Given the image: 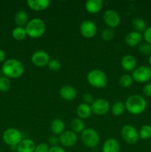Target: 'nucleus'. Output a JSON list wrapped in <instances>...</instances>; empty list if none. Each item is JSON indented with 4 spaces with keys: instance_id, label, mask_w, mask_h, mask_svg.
<instances>
[{
    "instance_id": "obj_38",
    "label": "nucleus",
    "mask_w": 151,
    "mask_h": 152,
    "mask_svg": "<svg viewBox=\"0 0 151 152\" xmlns=\"http://www.w3.org/2000/svg\"><path fill=\"white\" fill-rule=\"evenodd\" d=\"M83 100H84V103L86 104H92L94 101V99H93V96H92L89 93H86L83 95Z\"/></svg>"
},
{
    "instance_id": "obj_37",
    "label": "nucleus",
    "mask_w": 151,
    "mask_h": 152,
    "mask_svg": "<svg viewBox=\"0 0 151 152\" xmlns=\"http://www.w3.org/2000/svg\"><path fill=\"white\" fill-rule=\"evenodd\" d=\"M144 95L148 97H151V83H147L144 85L143 87V90H142Z\"/></svg>"
},
{
    "instance_id": "obj_13",
    "label": "nucleus",
    "mask_w": 151,
    "mask_h": 152,
    "mask_svg": "<svg viewBox=\"0 0 151 152\" xmlns=\"http://www.w3.org/2000/svg\"><path fill=\"white\" fill-rule=\"evenodd\" d=\"M78 137L76 133L71 131H65L59 136V142L64 147H72L76 144Z\"/></svg>"
},
{
    "instance_id": "obj_6",
    "label": "nucleus",
    "mask_w": 151,
    "mask_h": 152,
    "mask_svg": "<svg viewBox=\"0 0 151 152\" xmlns=\"http://www.w3.org/2000/svg\"><path fill=\"white\" fill-rule=\"evenodd\" d=\"M81 134V139L83 144L89 148H94L97 146L100 141L99 133L93 129H85Z\"/></svg>"
},
{
    "instance_id": "obj_34",
    "label": "nucleus",
    "mask_w": 151,
    "mask_h": 152,
    "mask_svg": "<svg viewBox=\"0 0 151 152\" xmlns=\"http://www.w3.org/2000/svg\"><path fill=\"white\" fill-rule=\"evenodd\" d=\"M50 148L47 143L41 142V143L38 144L36 146V149L34 152H49L50 151Z\"/></svg>"
},
{
    "instance_id": "obj_17",
    "label": "nucleus",
    "mask_w": 151,
    "mask_h": 152,
    "mask_svg": "<svg viewBox=\"0 0 151 152\" xmlns=\"http://www.w3.org/2000/svg\"><path fill=\"white\" fill-rule=\"evenodd\" d=\"M137 62L136 59L132 55H126L121 59V65L124 71L127 72H133L136 68Z\"/></svg>"
},
{
    "instance_id": "obj_2",
    "label": "nucleus",
    "mask_w": 151,
    "mask_h": 152,
    "mask_svg": "<svg viewBox=\"0 0 151 152\" xmlns=\"http://www.w3.org/2000/svg\"><path fill=\"white\" fill-rule=\"evenodd\" d=\"M125 109L130 114L139 115L142 114L147 108V101L144 97L139 94L130 95L124 103Z\"/></svg>"
},
{
    "instance_id": "obj_11",
    "label": "nucleus",
    "mask_w": 151,
    "mask_h": 152,
    "mask_svg": "<svg viewBox=\"0 0 151 152\" xmlns=\"http://www.w3.org/2000/svg\"><path fill=\"white\" fill-rule=\"evenodd\" d=\"M50 60V55L47 51L43 50H36L31 56V62L33 65L38 68L45 67L48 65Z\"/></svg>"
},
{
    "instance_id": "obj_7",
    "label": "nucleus",
    "mask_w": 151,
    "mask_h": 152,
    "mask_svg": "<svg viewBox=\"0 0 151 152\" xmlns=\"http://www.w3.org/2000/svg\"><path fill=\"white\" fill-rule=\"evenodd\" d=\"M122 139L128 144H136L139 140V131L131 125H125L121 130Z\"/></svg>"
},
{
    "instance_id": "obj_32",
    "label": "nucleus",
    "mask_w": 151,
    "mask_h": 152,
    "mask_svg": "<svg viewBox=\"0 0 151 152\" xmlns=\"http://www.w3.org/2000/svg\"><path fill=\"white\" fill-rule=\"evenodd\" d=\"M139 52L145 56H150L151 55V45L149 43L144 42H142L139 46H138Z\"/></svg>"
},
{
    "instance_id": "obj_5",
    "label": "nucleus",
    "mask_w": 151,
    "mask_h": 152,
    "mask_svg": "<svg viewBox=\"0 0 151 152\" xmlns=\"http://www.w3.org/2000/svg\"><path fill=\"white\" fill-rule=\"evenodd\" d=\"M2 140L6 145H9L13 148H17L18 145L23 140V137L20 131L14 128H10L4 132Z\"/></svg>"
},
{
    "instance_id": "obj_23",
    "label": "nucleus",
    "mask_w": 151,
    "mask_h": 152,
    "mask_svg": "<svg viewBox=\"0 0 151 152\" xmlns=\"http://www.w3.org/2000/svg\"><path fill=\"white\" fill-rule=\"evenodd\" d=\"M92 109L90 105L86 103H81L78 105L76 108V114L78 115V118L84 120L87 119L90 117L92 114Z\"/></svg>"
},
{
    "instance_id": "obj_16",
    "label": "nucleus",
    "mask_w": 151,
    "mask_h": 152,
    "mask_svg": "<svg viewBox=\"0 0 151 152\" xmlns=\"http://www.w3.org/2000/svg\"><path fill=\"white\" fill-rule=\"evenodd\" d=\"M27 4L28 7L35 11H41L48 8L50 5L49 0H28Z\"/></svg>"
},
{
    "instance_id": "obj_21",
    "label": "nucleus",
    "mask_w": 151,
    "mask_h": 152,
    "mask_svg": "<svg viewBox=\"0 0 151 152\" xmlns=\"http://www.w3.org/2000/svg\"><path fill=\"white\" fill-rule=\"evenodd\" d=\"M65 124L62 120L56 118L50 123V130L52 133L56 136H60L65 132Z\"/></svg>"
},
{
    "instance_id": "obj_18",
    "label": "nucleus",
    "mask_w": 151,
    "mask_h": 152,
    "mask_svg": "<svg viewBox=\"0 0 151 152\" xmlns=\"http://www.w3.org/2000/svg\"><path fill=\"white\" fill-rule=\"evenodd\" d=\"M104 2L102 0H88L85 2V10L91 14L98 13L103 7Z\"/></svg>"
},
{
    "instance_id": "obj_15",
    "label": "nucleus",
    "mask_w": 151,
    "mask_h": 152,
    "mask_svg": "<svg viewBox=\"0 0 151 152\" xmlns=\"http://www.w3.org/2000/svg\"><path fill=\"white\" fill-rule=\"evenodd\" d=\"M59 95L66 101H72L77 96V91L74 87L71 86H64L59 90Z\"/></svg>"
},
{
    "instance_id": "obj_19",
    "label": "nucleus",
    "mask_w": 151,
    "mask_h": 152,
    "mask_svg": "<svg viewBox=\"0 0 151 152\" xmlns=\"http://www.w3.org/2000/svg\"><path fill=\"white\" fill-rule=\"evenodd\" d=\"M102 152H120V144L114 138L107 139L102 145Z\"/></svg>"
},
{
    "instance_id": "obj_35",
    "label": "nucleus",
    "mask_w": 151,
    "mask_h": 152,
    "mask_svg": "<svg viewBox=\"0 0 151 152\" xmlns=\"http://www.w3.org/2000/svg\"><path fill=\"white\" fill-rule=\"evenodd\" d=\"M143 39L146 42L151 45V26L148 27L143 34Z\"/></svg>"
},
{
    "instance_id": "obj_31",
    "label": "nucleus",
    "mask_w": 151,
    "mask_h": 152,
    "mask_svg": "<svg viewBox=\"0 0 151 152\" xmlns=\"http://www.w3.org/2000/svg\"><path fill=\"white\" fill-rule=\"evenodd\" d=\"M10 87H11V84H10V79L4 77V76L0 77V91H8L10 90Z\"/></svg>"
},
{
    "instance_id": "obj_12",
    "label": "nucleus",
    "mask_w": 151,
    "mask_h": 152,
    "mask_svg": "<svg viewBox=\"0 0 151 152\" xmlns=\"http://www.w3.org/2000/svg\"><path fill=\"white\" fill-rule=\"evenodd\" d=\"M79 31L83 37L91 39L97 34V26L93 21L84 20L80 25Z\"/></svg>"
},
{
    "instance_id": "obj_42",
    "label": "nucleus",
    "mask_w": 151,
    "mask_h": 152,
    "mask_svg": "<svg viewBox=\"0 0 151 152\" xmlns=\"http://www.w3.org/2000/svg\"><path fill=\"white\" fill-rule=\"evenodd\" d=\"M12 152H17L16 151H12Z\"/></svg>"
},
{
    "instance_id": "obj_29",
    "label": "nucleus",
    "mask_w": 151,
    "mask_h": 152,
    "mask_svg": "<svg viewBox=\"0 0 151 152\" xmlns=\"http://www.w3.org/2000/svg\"><path fill=\"white\" fill-rule=\"evenodd\" d=\"M139 138L142 140H148L151 137V126L144 125L139 131Z\"/></svg>"
},
{
    "instance_id": "obj_28",
    "label": "nucleus",
    "mask_w": 151,
    "mask_h": 152,
    "mask_svg": "<svg viewBox=\"0 0 151 152\" xmlns=\"http://www.w3.org/2000/svg\"><path fill=\"white\" fill-rule=\"evenodd\" d=\"M133 79L132 75L128 74H123L120 77L119 80H118V83H119L120 86H121L122 88H127L130 87L132 86L133 83Z\"/></svg>"
},
{
    "instance_id": "obj_27",
    "label": "nucleus",
    "mask_w": 151,
    "mask_h": 152,
    "mask_svg": "<svg viewBox=\"0 0 151 152\" xmlns=\"http://www.w3.org/2000/svg\"><path fill=\"white\" fill-rule=\"evenodd\" d=\"M125 110V105L121 101H117L111 107V112L114 116H121L124 114Z\"/></svg>"
},
{
    "instance_id": "obj_30",
    "label": "nucleus",
    "mask_w": 151,
    "mask_h": 152,
    "mask_svg": "<svg viewBox=\"0 0 151 152\" xmlns=\"http://www.w3.org/2000/svg\"><path fill=\"white\" fill-rule=\"evenodd\" d=\"M115 37V31L113 29L110 28H107L103 29L101 34V37L105 42H109L112 40Z\"/></svg>"
},
{
    "instance_id": "obj_39",
    "label": "nucleus",
    "mask_w": 151,
    "mask_h": 152,
    "mask_svg": "<svg viewBox=\"0 0 151 152\" xmlns=\"http://www.w3.org/2000/svg\"><path fill=\"white\" fill-rule=\"evenodd\" d=\"M49 152H66L65 148L60 145H56V146H51L50 148Z\"/></svg>"
},
{
    "instance_id": "obj_14",
    "label": "nucleus",
    "mask_w": 151,
    "mask_h": 152,
    "mask_svg": "<svg viewBox=\"0 0 151 152\" xmlns=\"http://www.w3.org/2000/svg\"><path fill=\"white\" fill-rule=\"evenodd\" d=\"M143 40V34L137 31H130L126 35L125 42L130 47L139 46Z\"/></svg>"
},
{
    "instance_id": "obj_36",
    "label": "nucleus",
    "mask_w": 151,
    "mask_h": 152,
    "mask_svg": "<svg viewBox=\"0 0 151 152\" xmlns=\"http://www.w3.org/2000/svg\"><path fill=\"white\" fill-rule=\"evenodd\" d=\"M59 137L56 136V135H51L48 137V143L50 144L51 146H56V145H59Z\"/></svg>"
},
{
    "instance_id": "obj_4",
    "label": "nucleus",
    "mask_w": 151,
    "mask_h": 152,
    "mask_svg": "<svg viewBox=\"0 0 151 152\" xmlns=\"http://www.w3.org/2000/svg\"><path fill=\"white\" fill-rule=\"evenodd\" d=\"M87 80L89 84L96 88H103L107 84V77L100 69H93L88 72Z\"/></svg>"
},
{
    "instance_id": "obj_26",
    "label": "nucleus",
    "mask_w": 151,
    "mask_h": 152,
    "mask_svg": "<svg viewBox=\"0 0 151 152\" xmlns=\"http://www.w3.org/2000/svg\"><path fill=\"white\" fill-rule=\"evenodd\" d=\"M27 36L28 34H27L25 28L16 26L12 31V37L17 41H22V40L25 39Z\"/></svg>"
},
{
    "instance_id": "obj_25",
    "label": "nucleus",
    "mask_w": 151,
    "mask_h": 152,
    "mask_svg": "<svg viewBox=\"0 0 151 152\" xmlns=\"http://www.w3.org/2000/svg\"><path fill=\"white\" fill-rule=\"evenodd\" d=\"M71 129L75 133H81L85 129V125L83 120L80 118L73 119L71 122Z\"/></svg>"
},
{
    "instance_id": "obj_1",
    "label": "nucleus",
    "mask_w": 151,
    "mask_h": 152,
    "mask_svg": "<svg viewBox=\"0 0 151 152\" xmlns=\"http://www.w3.org/2000/svg\"><path fill=\"white\" fill-rule=\"evenodd\" d=\"M1 71L3 75L8 79H17L23 75L25 68L23 64L18 59H9L3 63Z\"/></svg>"
},
{
    "instance_id": "obj_24",
    "label": "nucleus",
    "mask_w": 151,
    "mask_h": 152,
    "mask_svg": "<svg viewBox=\"0 0 151 152\" xmlns=\"http://www.w3.org/2000/svg\"><path fill=\"white\" fill-rule=\"evenodd\" d=\"M132 26H133V29L135 31H137L139 33H144L148 28L146 22L142 18H135L132 21Z\"/></svg>"
},
{
    "instance_id": "obj_40",
    "label": "nucleus",
    "mask_w": 151,
    "mask_h": 152,
    "mask_svg": "<svg viewBox=\"0 0 151 152\" xmlns=\"http://www.w3.org/2000/svg\"><path fill=\"white\" fill-rule=\"evenodd\" d=\"M5 59H6L5 51H4L3 50L0 49V63H1V62H4Z\"/></svg>"
},
{
    "instance_id": "obj_9",
    "label": "nucleus",
    "mask_w": 151,
    "mask_h": 152,
    "mask_svg": "<svg viewBox=\"0 0 151 152\" xmlns=\"http://www.w3.org/2000/svg\"><path fill=\"white\" fill-rule=\"evenodd\" d=\"M103 20L108 28L113 29L119 25L121 22V16L116 10L108 9L104 13Z\"/></svg>"
},
{
    "instance_id": "obj_22",
    "label": "nucleus",
    "mask_w": 151,
    "mask_h": 152,
    "mask_svg": "<svg viewBox=\"0 0 151 152\" xmlns=\"http://www.w3.org/2000/svg\"><path fill=\"white\" fill-rule=\"evenodd\" d=\"M28 13L24 10H19L16 13L14 16V22L17 27H22V28H25L27 24L28 23L29 20H28Z\"/></svg>"
},
{
    "instance_id": "obj_20",
    "label": "nucleus",
    "mask_w": 151,
    "mask_h": 152,
    "mask_svg": "<svg viewBox=\"0 0 151 152\" xmlns=\"http://www.w3.org/2000/svg\"><path fill=\"white\" fill-rule=\"evenodd\" d=\"M36 143L31 139H23L18 145L17 152H34L36 149Z\"/></svg>"
},
{
    "instance_id": "obj_41",
    "label": "nucleus",
    "mask_w": 151,
    "mask_h": 152,
    "mask_svg": "<svg viewBox=\"0 0 151 152\" xmlns=\"http://www.w3.org/2000/svg\"><path fill=\"white\" fill-rule=\"evenodd\" d=\"M148 62H149V65H150V68H151V55L149 56V60H148Z\"/></svg>"
},
{
    "instance_id": "obj_10",
    "label": "nucleus",
    "mask_w": 151,
    "mask_h": 152,
    "mask_svg": "<svg viewBox=\"0 0 151 152\" xmlns=\"http://www.w3.org/2000/svg\"><path fill=\"white\" fill-rule=\"evenodd\" d=\"M90 107H91L92 112L98 116L105 115L110 109V102L103 98L94 99L93 103L90 105Z\"/></svg>"
},
{
    "instance_id": "obj_3",
    "label": "nucleus",
    "mask_w": 151,
    "mask_h": 152,
    "mask_svg": "<svg viewBox=\"0 0 151 152\" xmlns=\"http://www.w3.org/2000/svg\"><path fill=\"white\" fill-rule=\"evenodd\" d=\"M27 34L33 39H38L42 37L46 31V25L40 18L30 19L25 26Z\"/></svg>"
},
{
    "instance_id": "obj_33",
    "label": "nucleus",
    "mask_w": 151,
    "mask_h": 152,
    "mask_svg": "<svg viewBox=\"0 0 151 152\" xmlns=\"http://www.w3.org/2000/svg\"><path fill=\"white\" fill-rule=\"evenodd\" d=\"M47 66H48V68L50 71H57L60 69L62 65H61V62H59V60L56 59H52L50 60Z\"/></svg>"
},
{
    "instance_id": "obj_8",
    "label": "nucleus",
    "mask_w": 151,
    "mask_h": 152,
    "mask_svg": "<svg viewBox=\"0 0 151 152\" xmlns=\"http://www.w3.org/2000/svg\"><path fill=\"white\" fill-rule=\"evenodd\" d=\"M134 81L139 83H145L151 79V68L147 65H140L136 67L132 73Z\"/></svg>"
}]
</instances>
